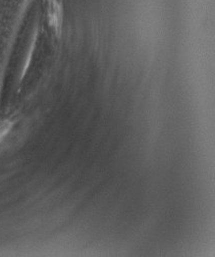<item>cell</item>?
Here are the masks:
<instances>
[{"label": "cell", "instance_id": "cell-2", "mask_svg": "<svg viewBox=\"0 0 215 257\" xmlns=\"http://www.w3.org/2000/svg\"><path fill=\"white\" fill-rule=\"evenodd\" d=\"M13 122L9 119L0 120V140L5 138L12 130Z\"/></svg>", "mask_w": 215, "mask_h": 257}, {"label": "cell", "instance_id": "cell-1", "mask_svg": "<svg viewBox=\"0 0 215 257\" xmlns=\"http://www.w3.org/2000/svg\"><path fill=\"white\" fill-rule=\"evenodd\" d=\"M47 17L53 33L59 37L63 31L64 4L63 0H47Z\"/></svg>", "mask_w": 215, "mask_h": 257}]
</instances>
